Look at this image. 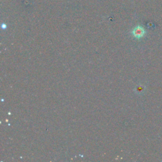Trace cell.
<instances>
[{"mask_svg": "<svg viewBox=\"0 0 162 162\" xmlns=\"http://www.w3.org/2000/svg\"><path fill=\"white\" fill-rule=\"evenodd\" d=\"M132 34L134 35V36L136 38H142L145 34V31L144 30V29L142 27L138 26L136 27L134 31H132Z\"/></svg>", "mask_w": 162, "mask_h": 162, "instance_id": "cell-1", "label": "cell"}]
</instances>
